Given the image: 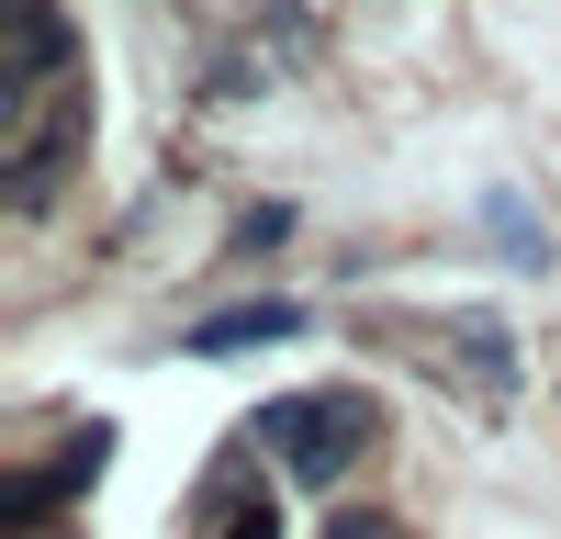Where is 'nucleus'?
I'll return each mask as SVG.
<instances>
[{"label": "nucleus", "instance_id": "obj_1", "mask_svg": "<svg viewBox=\"0 0 561 539\" xmlns=\"http://www.w3.org/2000/svg\"><path fill=\"white\" fill-rule=\"evenodd\" d=\"M370 393H280L270 416H259V449H280V472L293 483H337L359 449H370Z\"/></svg>", "mask_w": 561, "mask_h": 539}, {"label": "nucleus", "instance_id": "obj_2", "mask_svg": "<svg viewBox=\"0 0 561 539\" xmlns=\"http://www.w3.org/2000/svg\"><path fill=\"white\" fill-rule=\"evenodd\" d=\"M370 337H382V348H427V371L449 382H472V393H505V382H517V348H505V326H483V314H449V326H438V314H370Z\"/></svg>", "mask_w": 561, "mask_h": 539}, {"label": "nucleus", "instance_id": "obj_3", "mask_svg": "<svg viewBox=\"0 0 561 539\" xmlns=\"http://www.w3.org/2000/svg\"><path fill=\"white\" fill-rule=\"evenodd\" d=\"M79 135H90V102L57 79V90H34V102H12V203H45L68 180L79 158Z\"/></svg>", "mask_w": 561, "mask_h": 539}, {"label": "nucleus", "instance_id": "obj_4", "mask_svg": "<svg viewBox=\"0 0 561 539\" xmlns=\"http://www.w3.org/2000/svg\"><path fill=\"white\" fill-rule=\"evenodd\" d=\"M68 79V12L57 0H12V68H0V113Z\"/></svg>", "mask_w": 561, "mask_h": 539}, {"label": "nucleus", "instance_id": "obj_5", "mask_svg": "<svg viewBox=\"0 0 561 539\" xmlns=\"http://www.w3.org/2000/svg\"><path fill=\"white\" fill-rule=\"evenodd\" d=\"M102 449H113V438L90 427V438H68V461H45V472H12V483H0V539H23V528H34L45 506H57L68 483H90V472H102Z\"/></svg>", "mask_w": 561, "mask_h": 539}, {"label": "nucleus", "instance_id": "obj_6", "mask_svg": "<svg viewBox=\"0 0 561 539\" xmlns=\"http://www.w3.org/2000/svg\"><path fill=\"white\" fill-rule=\"evenodd\" d=\"M203 539H280V517H270V494L248 472H214L203 483Z\"/></svg>", "mask_w": 561, "mask_h": 539}, {"label": "nucleus", "instance_id": "obj_7", "mask_svg": "<svg viewBox=\"0 0 561 539\" xmlns=\"http://www.w3.org/2000/svg\"><path fill=\"white\" fill-rule=\"evenodd\" d=\"M293 326H304L293 303H237V314H203L192 348H203V359H225V348H270V337H293Z\"/></svg>", "mask_w": 561, "mask_h": 539}, {"label": "nucleus", "instance_id": "obj_8", "mask_svg": "<svg viewBox=\"0 0 561 539\" xmlns=\"http://www.w3.org/2000/svg\"><path fill=\"white\" fill-rule=\"evenodd\" d=\"M494 237H505V248H517L528 270L550 259V237H539V225H528V203H505V192H494Z\"/></svg>", "mask_w": 561, "mask_h": 539}, {"label": "nucleus", "instance_id": "obj_9", "mask_svg": "<svg viewBox=\"0 0 561 539\" xmlns=\"http://www.w3.org/2000/svg\"><path fill=\"white\" fill-rule=\"evenodd\" d=\"M325 539H404V528H393V517H370V506H348V517L325 528Z\"/></svg>", "mask_w": 561, "mask_h": 539}]
</instances>
